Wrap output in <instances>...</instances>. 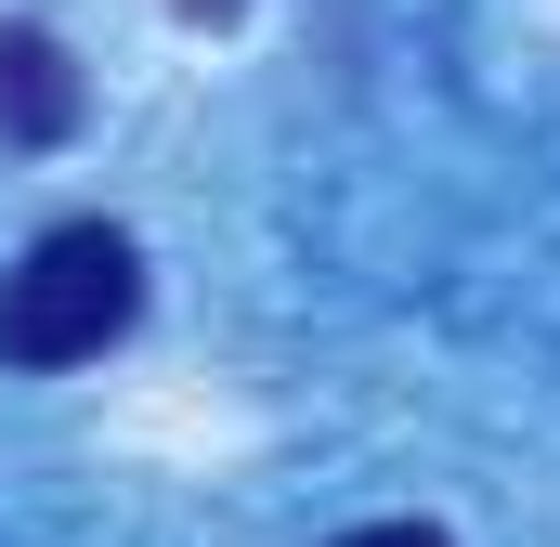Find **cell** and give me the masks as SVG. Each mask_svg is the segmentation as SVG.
<instances>
[{"label": "cell", "mask_w": 560, "mask_h": 547, "mask_svg": "<svg viewBox=\"0 0 560 547\" xmlns=\"http://www.w3.org/2000/svg\"><path fill=\"white\" fill-rule=\"evenodd\" d=\"M143 313V248L118 222H52L26 261L0 274V365H92Z\"/></svg>", "instance_id": "cell-1"}, {"label": "cell", "mask_w": 560, "mask_h": 547, "mask_svg": "<svg viewBox=\"0 0 560 547\" xmlns=\"http://www.w3.org/2000/svg\"><path fill=\"white\" fill-rule=\"evenodd\" d=\"M79 131V66L39 26H0V143H66Z\"/></svg>", "instance_id": "cell-2"}, {"label": "cell", "mask_w": 560, "mask_h": 547, "mask_svg": "<svg viewBox=\"0 0 560 547\" xmlns=\"http://www.w3.org/2000/svg\"><path fill=\"white\" fill-rule=\"evenodd\" d=\"M339 547H443L430 522H365V535H339Z\"/></svg>", "instance_id": "cell-3"}, {"label": "cell", "mask_w": 560, "mask_h": 547, "mask_svg": "<svg viewBox=\"0 0 560 547\" xmlns=\"http://www.w3.org/2000/svg\"><path fill=\"white\" fill-rule=\"evenodd\" d=\"M183 13H235V0H183Z\"/></svg>", "instance_id": "cell-4"}]
</instances>
